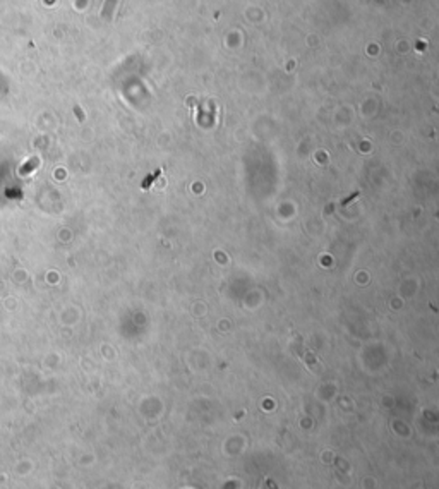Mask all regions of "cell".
Instances as JSON below:
<instances>
[{"label":"cell","mask_w":439,"mask_h":489,"mask_svg":"<svg viewBox=\"0 0 439 489\" xmlns=\"http://www.w3.org/2000/svg\"><path fill=\"white\" fill-rule=\"evenodd\" d=\"M117 6H119V0H105V6H103V11H101L103 19L110 21L113 17V12H115Z\"/></svg>","instance_id":"6da1fadb"},{"label":"cell","mask_w":439,"mask_h":489,"mask_svg":"<svg viewBox=\"0 0 439 489\" xmlns=\"http://www.w3.org/2000/svg\"><path fill=\"white\" fill-rule=\"evenodd\" d=\"M160 175H162V170H157V172L153 173V175H151V173H149V175L146 177L144 181H143V189H149V186L153 184V182L157 181V178H158Z\"/></svg>","instance_id":"7a4b0ae2"}]
</instances>
